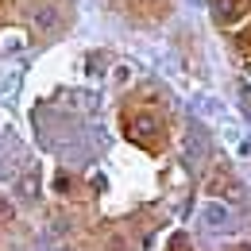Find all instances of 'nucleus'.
I'll list each match as a JSON object with an SVG mask.
<instances>
[{"label": "nucleus", "mask_w": 251, "mask_h": 251, "mask_svg": "<svg viewBox=\"0 0 251 251\" xmlns=\"http://www.w3.org/2000/svg\"><path fill=\"white\" fill-rule=\"evenodd\" d=\"M58 24V16H54V8H35V27H43V31H50Z\"/></svg>", "instance_id": "nucleus-2"}, {"label": "nucleus", "mask_w": 251, "mask_h": 251, "mask_svg": "<svg viewBox=\"0 0 251 251\" xmlns=\"http://www.w3.org/2000/svg\"><path fill=\"white\" fill-rule=\"evenodd\" d=\"M205 224H213V228H220V224H228V209L224 205H205Z\"/></svg>", "instance_id": "nucleus-1"}, {"label": "nucleus", "mask_w": 251, "mask_h": 251, "mask_svg": "<svg viewBox=\"0 0 251 251\" xmlns=\"http://www.w3.org/2000/svg\"><path fill=\"white\" fill-rule=\"evenodd\" d=\"M236 8H240V0H217V16H220V20H232Z\"/></svg>", "instance_id": "nucleus-3"}, {"label": "nucleus", "mask_w": 251, "mask_h": 251, "mask_svg": "<svg viewBox=\"0 0 251 251\" xmlns=\"http://www.w3.org/2000/svg\"><path fill=\"white\" fill-rule=\"evenodd\" d=\"M20 193H27V197H31V193H35V178H24V182H20Z\"/></svg>", "instance_id": "nucleus-4"}]
</instances>
